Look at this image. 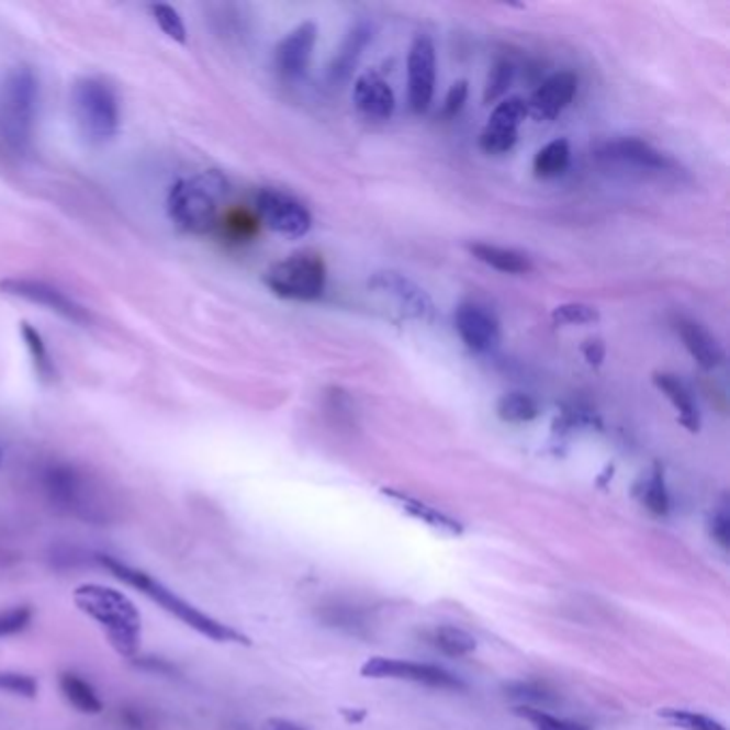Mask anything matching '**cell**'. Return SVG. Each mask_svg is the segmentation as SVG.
<instances>
[{"label": "cell", "mask_w": 730, "mask_h": 730, "mask_svg": "<svg viewBox=\"0 0 730 730\" xmlns=\"http://www.w3.org/2000/svg\"><path fill=\"white\" fill-rule=\"evenodd\" d=\"M437 82V54L429 35H418L407 54V101L416 114L429 110Z\"/></svg>", "instance_id": "7c38bea8"}, {"label": "cell", "mask_w": 730, "mask_h": 730, "mask_svg": "<svg viewBox=\"0 0 730 730\" xmlns=\"http://www.w3.org/2000/svg\"><path fill=\"white\" fill-rule=\"evenodd\" d=\"M360 675L367 680H398L439 689H463V684L454 675H450L439 666L396 660V658H371L362 664Z\"/></svg>", "instance_id": "8fae6325"}, {"label": "cell", "mask_w": 730, "mask_h": 730, "mask_svg": "<svg viewBox=\"0 0 730 730\" xmlns=\"http://www.w3.org/2000/svg\"><path fill=\"white\" fill-rule=\"evenodd\" d=\"M71 110L82 137L103 146L121 130V99L116 88L97 76H85L71 87Z\"/></svg>", "instance_id": "8992f818"}, {"label": "cell", "mask_w": 730, "mask_h": 730, "mask_svg": "<svg viewBox=\"0 0 730 730\" xmlns=\"http://www.w3.org/2000/svg\"><path fill=\"white\" fill-rule=\"evenodd\" d=\"M470 254L478 261H482L484 266L504 272V274H527L534 270V261L518 251V249H510V247H499V245H488V243H472L470 245Z\"/></svg>", "instance_id": "603a6c76"}, {"label": "cell", "mask_w": 730, "mask_h": 730, "mask_svg": "<svg viewBox=\"0 0 730 730\" xmlns=\"http://www.w3.org/2000/svg\"><path fill=\"white\" fill-rule=\"evenodd\" d=\"M579 90V78L572 71H558L547 78L540 87L534 90L527 105V116L536 121H555L559 114L572 103Z\"/></svg>", "instance_id": "e0dca14e"}, {"label": "cell", "mask_w": 730, "mask_h": 730, "mask_svg": "<svg viewBox=\"0 0 730 730\" xmlns=\"http://www.w3.org/2000/svg\"><path fill=\"white\" fill-rule=\"evenodd\" d=\"M0 292L11 296V299H20V301L31 302V304H40L45 306L47 311L56 313L58 317L78 324V326H90L92 324V315L85 304L71 299L67 292H63L60 288L42 281V279H31V277H11L0 281Z\"/></svg>", "instance_id": "ba28073f"}, {"label": "cell", "mask_w": 730, "mask_h": 730, "mask_svg": "<svg viewBox=\"0 0 730 730\" xmlns=\"http://www.w3.org/2000/svg\"><path fill=\"white\" fill-rule=\"evenodd\" d=\"M516 716L525 718L527 722H531L536 730H587V727L579 725V722H572V720H563V718H555L547 711H540V709H534L529 705L525 707H518L516 709Z\"/></svg>", "instance_id": "e575fe53"}, {"label": "cell", "mask_w": 730, "mask_h": 730, "mask_svg": "<svg viewBox=\"0 0 730 730\" xmlns=\"http://www.w3.org/2000/svg\"><path fill=\"white\" fill-rule=\"evenodd\" d=\"M40 76L29 65L11 67L0 82V139L4 148L24 157L33 148L40 119Z\"/></svg>", "instance_id": "277c9868"}, {"label": "cell", "mask_w": 730, "mask_h": 730, "mask_svg": "<svg viewBox=\"0 0 730 730\" xmlns=\"http://www.w3.org/2000/svg\"><path fill=\"white\" fill-rule=\"evenodd\" d=\"M0 692L33 700L40 694V682H37V677H33L29 673L0 671Z\"/></svg>", "instance_id": "836d02e7"}, {"label": "cell", "mask_w": 730, "mask_h": 730, "mask_svg": "<svg viewBox=\"0 0 730 730\" xmlns=\"http://www.w3.org/2000/svg\"><path fill=\"white\" fill-rule=\"evenodd\" d=\"M527 119V105L520 97L502 99L480 131L478 144L486 155H506L515 148L518 130Z\"/></svg>", "instance_id": "4fadbf2b"}, {"label": "cell", "mask_w": 730, "mask_h": 730, "mask_svg": "<svg viewBox=\"0 0 730 730\" xmlns=\"http://www.w3.org/2000/svg\"><path fill=\"white\" fill-rule=\"evenodd\" d=\"M133 664L139 666V669H144V671L159 673V675H173V673H176V666L170 664L168 660H164V658H146V655L139 653V655L133 660Z\"/></svg>", "instance_id": "ab89813d"}, {"label": "cell", "mask_w": 730, "mask_h": 730, "mask_svg": "<svg viewBox=\"0 0 730 730\" xmlns=\"http://www.w3.org/2000/svg\"><path fill=\"white\" fill-rule=\"evenodd\" d=\"M653 386L658 388L675 407L677 412V420L684 429L689 433H698L700 430V412L698 405L694 401L692 390L673 373H653Z\"/></svg>", "instance_id": "ffe728a7"}, {"label": "cell", "mask_w": 730, "mask_h": 730, "mask_svg": "<svg viewBox=\"0 0 730 730\" xmlns=\"http://www.w3.org/2000/svg\"><path fill=\"white\" fill-rule=\"evenodd\" d=\"M20 333H22V339H24L26 349L31 353L35 373L40 375V380L45 384H54L58 380V371H56V364H54V360L47 351V345H45L42 333L35 326H31L29 322L20 324Z\"/></svg>", "instance_id": "4316f807"}, {"label": "cell", "mask_w": 730, "mask_h": 730, "mask_svg": "<svg viewBox=\"0 0 730 730\" xmlns=\"http://www.w3.org/2000/svg\"><path fill=\"white\" fill-rule=\"evenodd\" d=\"M76 608L99 626L112 649L133 662L142 649V613L130 596L116 587L85 583L74 592Z\"/></svg>", "instance_id": "3957f363"}, {"label": "cell", "mask_w": 730, "mask_h": 730, "mask_svg": "<svg viewBox=\"0 0 730 730\" xmlns=\"http://www.w3.org/2000/svg\"><path fill=\"white\" fill-rule=\"evenodd\" d=\"M429 641L435 649H439L441 653H446L450 658H465L475 651V639L472 634H468L465 630L454 628V626L435 628L429 634Z\"/></svg>", "instance_id": "83f0119b"}, {"label": "cell", "mask_w": 730, "mask_h": 730, "mask_svg": "<svg viewBox=\"0 0 730 730\" xmlns=\"http://www.w3.org/2000/svg\"><path fill=\"white\" fill-rule=\"evenodd\" d=\"M119 720L127 730H153V716L137 705H125L119 711Z\"/></svg>", "instance_id": "f35d334b"}, {"label": "cell", "mask_w": 730, "mask_h": 730, "mask_svg": "<svg viewBox=\"0 0 730 730\" xmlns=\"http://www.w3.org/2000/svg\"><path fill=\"white\" fill-rule=\"evenodd\" d=\"M256 211L261 223L283 238H302L313 227V216L301 200L279 189L258 191Z\"/></svg>", "instance_id": "30bf717a"}, {"label": "cell", "mask_w": 730, "mask_h": 730, "mask_svg": "<svg viewBox=\"0 0 730 730\" xmlns=\"http://www.w3.org/2000/svg\"><path fill=\"white\" fill-rule=\"evenodd\" d=\"M600 157L644 172H669L673 168V161L664 153L639 137H617L606 142L602 146Z\"/></svg>", "instance_id": "ac0fdd59"}, {"label": "cell", "mask_w": 730, "mask_h": 730, "mask_svg": "<svg viewBox=\"0 0 730 730\" xmlns=\"http://www.w3.org/2000/svg\"><path fill=\"white\" fill-rule=\"evenodd\" d=\"M369 288L375 294L388 296L398 311L416 322L433 324L437 319V306L425 288L398 270H378L369 279Z\"/></svg>", "instance_id": "9c48e42d"}, {"label": "cell", "mask_w": 730, "mask_h": 730, "mask_svg": "<svg viewBox=\"0 0 730 730\" xmlns=\"http://www.w3.org/2000/svg\"><path fill=\"white\" fill-rule=\"evenodd\" d=\"M497 416L510 425H525L542 414L538 398L527 392H506L497 401Z\"/></svg>", "instance_id": "d4e9b609"}, {"label": "cell", "mask_w": 730, "mask_h": 730, "mask_svg": "<svg viewBox=\"0 0 730 730\" xmlns=\"http://www.w3.org/2000/svg\"><path fill=\"white\" fill-rule=\"evenodd\" d=\"M675 328H677L680 339L684 341L687 353L703 371H716L718 367L725 364V360H727L725 347L703 324L687 319V317H680Z\"/></svg>", "instance_id": "d6986e66"}, {"label": "cell", "mask_w": 730, "mask_h": 730, "mask_svg": "<svg viewBox=\"0 0 730 730\" xmlns=\"http://www.w3.org/2000/svg\"><path fill=\"white\" fill-rule=\"evenodd\" d=\"M468 94H470V87H468L465 80L454 82V85L450 87V90H448L446 99H443L441 116H443V119H454V116L463 110V105H465V101H468Z\"/></svg>", "instance_id": "74e56055"}, {"label": "cell", "mask_w": 730, "mask_h": 730, "mask_svg": "<svg viewBox=\"0 0 730 730\" xmlns=\"http://www.w3.org/2000/svg\"><path fill=\"white\" fill-rule=\"evenodd\" d=\"M660 718L669 720L671 725L686 730H729L722 722L705 716V714H696V711H687V709H662Z\"/></svg>", "instance_id": "1f68e13d"}, {"label": "cell", "mask_w": 730, "mask_h": 730, "mask_svg": "<svg viewBox=\"0 0 730 730\" xmlns=\"http://www.w3.org/2000/svg\"><path fill=\"white\" fill-rule=\"evenodd\" d=\"M58 687L63 698L85 716H99L103 711V700L94 686L76 671H63L58 675Z\"/></svg>", "instance_id": "cb8c5ba5"}, {"label": "cell", "mask_w": 730, "mask_h": 730, "mask_svg": "<svg viewBox=\"0 0 730 730\" xmlns=\"http://www.w3.org/2000/svg\"><path fill=\"white\" fill-rule=\"evenodd\" d=\"M229 193L227 178L216 170L180 178L168 193V216L176 229L191 236H206L218 223L221 202Z\"/></svg>", "instance_id": "5b68a950"}, {"label": "cell", "mask_w": 730, "mask_h": 730, "mask_svg": "<svg viewBox=\"0 0 730 730\" xmlns=\"http://www.w3.org/2000/svg\"><path fill=\"white\" fill-rule=\"evenodd\" d=\"M583 356L592 367H600L606 356V345L602 344V339H587L583 344Z\"/></svg>", "instance_id": "b9f144b4"}, {"label": "cell", "mask_w": 730, "mask_h": 730, "mask_svg": "<svg viewBox=\"0 0 730 730\" xmlns=\"http://www.w3.org/2000/svg\"><path fill=\"white\" fill-rule=\"evenodd\" d=\"M40 486L52 508L92 525L114 518V502L105 484L69 461H47L40 468Z\"/></svg>", "instance_id": "7a4b0ae2"}, {"label": "cell", "mask_w": 730, "mask_h": 730, "mask_svg": "<svg viewBox=\"0 0 730 730\" xmlns=\"http://www.w3.org/2000/svg\"><path fill=\"white\" fill-rule=\"evenodd\" d=\"M33 619H35V608L31 604H15L0 610V639L22 634L24 630H29Z\"/></svg>", "instance_id": "4dcf8cb0"}, {"label": "cell", "mask_w": 730, "mask_h": 730, "mask_svg": "<svg viewBox=\"0 0 730 730\" xmlns=\"http://www.w3.org/2000/svg\"><path fill=\"white\" fill-rule=\"evenodd\" d=\"M148 11L164 35H168L176 44H187V29H184V22H182V15L178 13V9H173L172 4L159 2V4H150Z\"/></svg>", "instance_id": "f546056e"}, {"label": "cell", "mask_w": 730, "mask_h": 730, "mask_svg": "<svg viewBox=\"0 0 730 730\" xmlns=\"http://www.w3.org/2000/svg\"><path fill=\"white\" fill-rule=\"evenodd\" d=\"M266 730H308L306 727H302L299 722H292V720H283V718H270L266 722Z\"/></svg>", "instance_id": "7bdbcfd3"}, {"label": "cell", "mask_w": 730, "mask_h": 730, "mask_svg": "<svg viewBox=\"0 0 730 730\" xmlns=\"http://www.w3.org/2000/svg\"><path fill=\"white\" fill-rule=\"evenodd\" d=\"M729 525L730 520L727 510H720L718 515L714 516V520H711V536H714V540L722 549L729 547Z\"/></svg>", "instance_id": "60d3db41"}, {"label": "cell", "mask_w": 730, "mask_h": 730, "mask_svg": "<svg viewBox=\"0 0 730 730\" xmlns=\"http://www.w3.org/2000/svg\"><path fill=\"white\" fill-rule=\"evenodd\" d=\"M373 40V29L367 24V22H358L344 40L341 47L337 49L333 63H330V69H328V76H330V82L333 85H344L349 80L351 71L356 69L364 47L371 44Z\"/></svg>", "instance_id": "44dd1931"}, {"label": "cell", "mask_w": 730, "mask_h": 730, "mask_svg": "<svg viewBox=\"0 0 730 730\" xmlns=\"http://www.w3.org/2000/svg\"><path fill=\"white\" fill-rule=\"evenodd\" d=\"M382 493L386 495L390 502H394L403 513L418 518L420 523L429 525L433 529H439V531H446V534H452V536L463 534V525L459 520H454L452 516L443 515L441 510L433 508L429 504H425V502H420V499H416L407 493L394 491V488H382Z\"/></svg>", "instance_id": "7402d4cb"}, {"label": "cell", "mask_w": 730, "mask_h": 730, "mask_svg": "<svg viewBox=\"0 0 730 730\" xmlns=\"http://www.w3.org/2000/svg\"><path fill=\"white\" fill-rule=\"evenodd\" d=\"M317 44V26L302 22L274 47V69L285 82H296L308 71Z\"/></svg>", "instance_id": "5bb4252c"}, {"label": "cell", "mask_w": 730, "mask_h": 730, "mask_svg": "<svg viewBox=\"0 0 730 730\" xmlns=\"http://www.w3.org/2000/svg\"><path fill=\"white\" fill-rule=\"evenodd\" d=\"M515 80V67L508 60H499L493 65L488 78H486V87H484V101L486 103H495L499 99H504V94L508 92V88L513 87Z\"/></svg>", "instance_id": "d6a6232c"}, {"label": "cell", "mask_w": 730, "mask_h": 730, "mask_svg": "<svg viewBox=\"0 0 730 730\" xmlns=\"http://www.w3.org/2000/svg\"><path fill=\"white\" fill-rule=\"evenodd\" d=\"M326 263L317 251L304 249L272 263L266 274V288L283 301H319L326 292Z\"/></svg>", "instance_id": "52a82bcc"}, {"label": "cell", "mask_w": 730, "mask_h": 730, "mask_svg": "<svg viewBox=\"0 0 730 730\" xmlns=\"http://www.w3.org/2000/svg\"><path fill=\"white\" fill-rule=\"evenodd\" d=\"M90 559L94 565H99L101 570H105L121 583L130 585L135 592L146 596L148 600L159 604L168 615L176 617L180 624H184L189 630L198 632L200 637L211 639L215 643L247 644V647L251 644V639L245 632H240L238 628H234L229 624L218 621L216 617L204 613L195 604L180 598L168 585H164L159 579L150 576L146 570L130 565L127 561L114 558V555H105V553H92Z\"/></svg>", "instance_id": "6da1fadb"}, {"label": "cell", "mask_w": 730, "mask_h": 730, "mask_svg": "<svg viewBox=\"0 0 730 730\" xmlns=\"http://www.w3.org/2000/svg\"><path fill=\"white\" fill-rule=\"evenodd\" d=\"M454 328L461 341L475 353L493 351L502 341V326L497 317L482 304L463 302L454 313Z\"/></svg>", "instance_id": "9a60e30c"}, {"label": "cell", "mask_w": 730, "mask_h": 730, "mask_svg": "<svg viewBox=\"0 0 730 730\" xmlns=\"http://www.w3.org/2000/svg\"><path fill=\"white\" fill-rule=\"evenodd\" d=\"M353 105L358 114L369 123H386L394 114V90L378 71H364L353 82Z\"/></svg>", "instance_id": "2e32d148"}, {"label": "cell", "mask_w": 730, "mask_h": 730, "mask_svg": "<svg viewBox=\"0 0 730 730\" xmlns=\"http://www.w3.org/2000/svg\"><path fill=\"white\" fill-rule=\"evenodd\" d=\"M551 319L555 326H585L596 324L600 319V311L587 302H565L553 308Z\"/></svg>", "instance_id": "f1b7e54d"}, {"label": "cell", "mask_w": 730, "mask_h": 730, "mask_svg": "<svg viewBox=\"0 0 730 730\" xmlns=\"http://www.w3.org/2000/svg\"><path fill=\"white\" fill-rule=\"evenodd\" d=\"M643 504L647 510L653 515H666L669 513V493L664 484V475L660 470H655L653 475L644 482Z\"/></svg>", "instance_id": "d590c367"}, {"label": "cell", "mask_w": 730, "mask_h": 730, "mask_svg": "<svg viewBox=\"0 0 730 730\" xmlns=\"http://www.w3.org/2000/svg\"><path fill=\"white\" fill-rule=\"evenodd\" d=\"M570 144L568 139L559 137L542 146L534 157V173L542 180H553L570 168Z\"/></svg>", "instance_id": "484cf974"}, {"label": "cell", "mask_w": 730, "mask_h": 730, "mask_svg": "<svg viewBox=\"0 0 730 730\" xmlns=\"http://www.w3.org/2000/svg\"><path fill=\"white\" fill-rule=\"evenodd\" d=\"M506 692H510V696H515V698L529 700V703H549V700H555V696H553V692L549 687L534 684V682L510 684V686H506Z\"/></svg>", "instance_id": "8d00e7d4"}, {"label": "cell", "mask_w": 730, "mask_h": 730, "mask_svg": "<svg viewBox=\"0 0 730 730\" xmlns=\"http://www.w3.org/2000/svg\"><path fill=\"white\" fill-rule=\"evenodd\" d=\"M2 459H4V452H2V448H0V465H2Z\"/></svg>", "instance_id": "ee69618b"}]
</instances>
